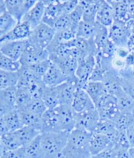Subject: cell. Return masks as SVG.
Returning <instances> with one entry per match:
<instances>
[{"instance_id":"cell-1","label":"cell","mask_w":134,"mask_h":158,"mask_svg":"<svg viewBox=\"0 0 134 158\" xmlns=\"http://www.w3.org/2000/svg\"><path fill=\"white\" fill-rule=\"evenodd\" d=\"M90 132L74 128L69 133L62 158H89L92 156L89 149Z\"/></svg>"},{"instance_id":"cell-2","label":"cell","mask_w":134,"mask_h":158,"mask_svg":"<svg viewBox=\"0 0 134 158\" xmlns=\"http://www.w3.org/2000/svg\"><path fill=\"white\" fill-rule=\"evenodd\" d=\"M70 132H44L40 135L45 158H59L67 144Z\"/></svg>"},{"instance_id":"cell-3","label":"cell","mask_w":134,"mask_h":158,"mask_svg":"<svg viewBox=\"0 0 134 158\" xmlns=\"http://www.w3.org/2000/svg\"><path fill=\"white\" fill-rule=\"evenodd\" d=\"M55 34V31L53 28L42 22L31 31L28 41L38 48L46 49Z\"/></svg>"},{"instance_id":"cell-4","label":"cell","mask_w":134,"mask_h":158,"mask_svg":"<svg viewBox=\"0 0 134 158\" xmlns=\"http://www.w3.org/2000/svg\"><path fill=\"white\" fill-rule=\"evenodd\" d=\"M100 118L114 122L120 111L117 105V98L112 95L105 93L102 96L95 106Z\"/></svg>"},{"instance_id":"cell-5","label":"cell","mask_w":134,"mask_h":158,"mask_svg":"<svg viewBox=\"0 0 134 158\" xmlns=\"http://www.w3.org/2000/svg\"><path fill=\"white\" fill-rule=\"evenodd\" d=\"M100 119V115L96 108L80 113L75 112V128L93 132Z\"/></svg>"},{"instance_id":"cell-6","label":"cell","mask_w":134,"mask_h":158,"mask_svg":"<svg viewBox=\"0 0 134 158\" xmlns=\"http://www.w3.org/2000/svg\"><path fill=\"white\" fill-rule=\"evenodd\" d=\"M7 12L18 22L31 10L37 1L35 0H4Z\"/></svg>"},{"instance_id":"cell-7","label":"cell","mask_w":134,"mask_h":158,"mask_svg":"<svg viewBox=\"0 0 134 158\" xmlns=\"http://www.w3.org/2000/svg\"><path fill=\"white\" fill-rule=\"evenodd\" d=\"M130 33L126 26V23L114 21L108 28V38L117 48H127Z\"/></svg>"},{"instance_id":"cell-8","label":"cell","mask_w":134,"mask_h":158,"mask_svg":"<svg viewBox=\"0 0 134 158\" xmlns=\"http://www.w3.org/2000/svg\"><path fill=\"white\" fill-rule=\"evenodd\" d=\"M49 54L47 49L38 48L29 43L19 60L21 65L29 67L49 59Z\"/></svg>"},{"instance_id":"cell-9","label":"cell","mask_w":134,"mask_h":158,"mask_svg":"<svg viewBox=\"0 0 134 158\" xmlns=\"http://www.w3.org/2000/svg\"><path fill=\"white\" fill-rule=\"evenodd\" d=\"M95 64V58L94 56L91 55L87 56L78 62L76 76L79 80V88L83 89L85 85L89 82Z\"/></svg>"},{"instance_id":"cell-10","label":"cell","mask_w":134,"mask_h":158,"mask_svg":"<svg viewBox=\"0 0 134 158\" xmlns=\"http://www.w3.org/2000/svg\"><path fill=\"white\" fill-rule=\"evenodd\" d=\"M120 74L119 71L112 68L105 73L102 83L105 93L116 97L124 92L120 84Z\"/></svg>"},{"instance_id":"cell-11","label":"cell","mask_w":134,"mask_h":158,"mask_svg":"<svg viewBox=\"0 0 134 158\" xmlns=\"http://www.w3.org/2000/svg\"><path fill=\"white\" fill-rule=\"evenodd\" d=\"M27 44V40L0 43V53L13 60L19 61L26 49Z\"/></svg>"},{"instance_id":"cell-12","label":"cell","mask_w":134,"mask_h":158,"mask_svg":"<svg viewBox=\"0 0 134 158\" xmlns=\"http://www.w3.org/2000/svg\"><path fill=\"white\" fill-rule=\"evenodd\" d=\"M58 116L62 131L70 132L75 128V112L71 106L60 104L54 108Z\"/></svg>"},{"instance_id":"cell-13","label":"cell","mask_w":134,"mask_h":158,"mask_svg":"<svg viewBox=\"0 0 134 158\" xmlns=\"http://www.w3.org/2000/svg\"><path fill=\"white\" fill-rule=\"evenodd\" d=\"M45 12L42 22L53 28L58 19L63 15L61 1H43Z\"/></svg>"},{"instance_id":"cell-14","label":"cell","mask_w":134,"mask_h":158,"mask_svg":"<svg viewBox=\"0 0 134 158\" xmlns=\"http://www.w3.org/2000/svg\"><path fill=\"white\" fill-rule=\"evenodd\" d=\"M60 104L72 106L76 92L79 88V80H70L57 86Z\"/></svg>"},{"instance_id":"cell-15","label":"cell","mask_w":134,"mask_h":158,"mask_svg":"<svg viewBox=\"0 0 134 158\" xmlns=\"http://www.w3.org/2000/svg\"><path fill=\"white\" fill-rule=\"evenodd\" d=\"M17 86L0 89V116L16 109Z\"/></svg>"},{"instance_id":"cell-16","label":"cell","mask_w":134,"mask_h":158,"mask_svg":"<svg viewBox=\"0 0 134 158\" xmlns=\"http://www.w3.org/2000/svg\"><path fill=\"white\" fill-rule=\"evenodd\" d=\"M31 29L26 22H21L10 32L0 37V43L7 41L28 40L31 34Z\"/></svg>"},{"instance_id":"cell-17","label":"cell","mask_w":134,"mask_h":158,"mask_svg":"<svg viewBox=\"0 0 134 158\" xmlns=\"http://www.w3.org/2000/svg\"><path fill=\"white\" fill-rule=\"evenodd\" d=\"M41 133L62 131V127L54 109L47 110L41 116Z\"/></svg>"},{"instance_id":"cell-18","label":"cell","mask_w":134,"mask_h":158,"mask_svg":"<svg viewBox=\"0 0 134 158\" xmlns=\"http://www.w3.org/2000/svg\"><path fill=\"white\" fill-rule=\"evenodd\" d=\"M71 106L76 113H80L96 108L93 101L86 91L79 88L74 95Z\"/></svg>"},{"instance_id":"cell-19","label":"cell","mask_w":134,"mask_h":158,"mask_svg":"<svg viewBox=\"0 0 134 158\" xmlns=\"http://www.w3.org/2000/svg\"><path fill=\"white\" fill-rule=\"evenodd\" d=\"M42 80L46 86L53 88L64 83L68 81V79L58 66L52 62Z\"/></svg>"},{"instance_id":"cell-20","label":"cell","mask_w":134,"mask_h":158,"mask_svg":"<svg viewBox=\"0 0 134 158\" xmlns=\"http://www.w3.org/2000/svg\"><path fill=\"white\" fill-rule=\"evenodd\" d=\"M45 7L43 1H37L34 6L24 16L21 22L27 23L33 30L42 23Z\"/></svg>"},{"instance_id":"cell-21","label":"cell","mask_w":134,"mask_h":158,"mask_svg":"<svg viewBox=\"0 0 134 158\" xmlns=\"http://www.w3.org/2000/svg\"><path fill=\"white\" fill-rule=\"evenodd\" d=\"M112 147L108 138L105 135L91 132L89 138V149L92 156H94Z\"/></svg>"},{"instance_id":"cell-22","label":"cell","mask_w":134,"mask_h":158,"mask_svg":"<svg viewBox=\"0 0 134 158\" xmlns=\"http://www.w3.org/2000/svg\"><path fill=\"white\" fill-rule=\"evenodd\" d=\"M102 0L79 1L83 10L82 20L90 22H96V17Z\"/></svg>"},{"instance_id":"cell-23","label":"cell","mask_w":134,"mask_h":158,"mask_svg":"<svg viewBox=\"0 0 134 158\" xmlns=\"http://www.w3.org/2000/svg\"><path fill=\"white\" fill-rule=\"evenodd\" d=\"M0 123L4 126L8 132H15L23 126L19 112L16 109L0 116Z\"/></svg>"},{"instance_id":"cell-24","label":"cell","mask_w":134,"mask_h":158,"mask_svg":"<svg viewBox=\"0 0 134 158\" xmlns=\"http://www.w3.org/2000/svg\"><path fill=\"white\" fill-rule=\"evenodd\" d=\"M96 22L106 27H110L114 22L113 9L107 1H103L96 17Z\"/></svg>"},{"instance_id":"cell-25","label":"cell","mask_w":134,"mask_h":158,"mask_svg":"<svg viewBox=\"0 0 134 158\" xmlns=\"http://www.w3.org/2000/svg\"><path fill=\"white\" fill-rule=\"evenodd\" d=\"M113 9L114 21L126 23L131 19L128 7V1H107Z\"/></svg>"},{"instance_id":"cell-26","label":"cell","mask_w":134,"mask_h":158,"mask_svg":"<svg viewBox=\"0 0 134 158\" xmlns=\"http://www.w3.org/2000/svg\"><path fill=\"white\" fill-rule=\"evenodd\" d=\"M55 64H57L62 71L67 77L68 81L77 79L76 76V72L78 65V61L76 59L70 56L60 60Z\"/></svg>"},{"instance_id":"cell-27","label":"cell","mask_w":134,"mask_h":158,"mask_svg":"<svg viewBox=\"0 0 134 158\" xmlns=\"http://www.w3.org/2000/svg\"><path fill=\"white\" fill-rule=\"evenodd\" d=\"M120 84L123 91L134 100V77L131 67H125L119 71Z\"/></svg>"},{"instance_id":"cell-28","label":"cell","mask_w":134,"mask_h":158,"mask_svg":"<svg viewBox=\"0 0 134 158\" xmlns=\"http://www.w3.org/2000/svg\"><path fill=\"white\" fill-rule=\"evenodd\" d=\"M19 79L17 86L27 88L31 85L42 80V79L37 76L31 69L26 66H21L17 71Z\"/></svg>"},{"instance_id":"cell-29","label":"cell","mask_w":134,"mask_h":158,"mask_svg":"<svg viewBox=\"0 0 134 158\" xmlns=\"http://www.w3.org/2000/svg\"><path fill=\"white\" fill-rule=\"evenodd\" d=\"M23 147L15 132H8L1 135L0 153Z\"/></svg>"},{"instance_id":"cell-30","label":"cell","mask_w":134,"mask_h":158,"mask_svg":"<svg viewBox=\"0 0 134 158\" xmlns=\"http://www.w3.org/2000/svg\"><path fill=\"white\" fill-rule=\"evenodd\" d=\"M48 110H52L60 105L59 92L57 86L50 88L46 86L41 98Z\"/></svg>"},{"instance_id":"cell-31","label":"cell","mask_w":134,"mask_h":158,"mask_svg":"<svg viewBox=\"0 0 134 158\" xmlns=\"http://www.w3.org/2000/svg\"><path fill=\"white\" fill-rule=\"evenodd\" d=\"M97 23V27L94 35L93 38L90 40L93 41L98 53L102 52L105 45H107L109 40V38L108 28L98 23Z\"/></svg>"},{"instance_id":"cell-32","label":"cell","mask_w":134,"mask_h":158,"mask_svg":"<svg viewBox=\"0 0 134 158\" xmlns=\"http://www.w3.org/2000/svg\"><path fill=\"white\" fill-rule=\"evenodd\" d=\"M83 89L86 91L94 104L95 106L102 96L105 94L102 82L89 81Z\"/></svg>"},{"instance_id":"cell-33","label":"cell","mask_w":134,"mask_h":158,"mask_svg":"<svg viewBox=\"0 0 134 158\" xmlns=\"http://www.w3.org/2000/svg\"><path fill=\"white\" fill-rule=\"evenodd\" d=\"M40 135L26 146L23 147L26 158H45V154L41 145Z\"/></svg>"},{"instance_id":"cell-34","label":"cell","mask_w":134,"mask_h":158,"mask_svg":"<svg viewBox=\"0 0 134 158\" xmlns=\"http://www.w3.org/2000/svg\"><path fill=\"white\" fill-rule=\"evenodd\" d=\"M19 112L23 126L34 128L40 131L41 134L42 122L41 116L26 110H19Z\"/></svg>"},{"instance_id":"cell-35","label":"cell","mask_w":134,"mask_h":158,"mask_svg":"<svg viewBox=\"0 0 134 158\" xmlns=\"http://www.w3.org/2000/svg\"><path fill=\"white\" fill-rule=\"evenodd\" d=\"M15 132L22 147L26 146L37 136L41 134V132L37 130L27 126H23Z\"/></svg>"},{"instance_id":"cell-36","label":"cell","mask_w":134,"mask_h":158,"mask_svg":"<svg viewBox=\"0 0 134 158\" xmlns=\"http://www.w3.org/2000/svg\"><path fill=\"white\" fill-rule=\"evenodd\" d=\"M97 22H90L82 20L77 28L76 37L90 40L93 38L96 31Z\"/></svg>"},{"instance_id":"cell-37","label":"cell","mask_w":134,"mask_h":158,"mask_svg":"<svg viewBox=\"0 0 134 158\" xmlns=\"http://www.w3.org/2000/svg\"><path fill=\"white\" fill-rule=\"evenodd\" d=\"M19 79L18 72L0 70V89L17 86Z\"/></svg>"},{"instance_id":"cell-38","label":"cell","mask_w":134,"mask_h":158,"mask_svg":"<svg viewBox=\"0 0 134 158\" xmlns=\"http://www.w3.org/2000/svg\"><path fill=\"white\" fill-rule=\"evenodd\" d=\"M19 23L7 12L0 15V37L13 29Z\"/></svg>"},{"instance_id":"cell-39","label":"cell","mask_w":134,"mask_h":158,"mask_svg":"<svg viewBox=\"0 0 134 158\" xmlns=\"http://www.w3.org/2000/svg\"><path fill=\"white\" fill-rule=\"evenodd\" d=\"M32 98L29 94L27 88L17 86L16 96V109L18 110H22L31 101Z\"/></svg>"},{"instance_id":"cell-40","label":"cell","mask_w":134,"mask_h":158,"mask_svg":"<svg viewBox=\"0 0 134 158\" xmlns=\"http://www.w3.org/2000/svg\"><path fill=\"white\" fill-rule=\"evenodd\" d=\"M134 121V118L131 112H120L114 123L119 131H127Z\"/></svg>"},{"instance_id":"cell-41","label":"cell","mask_w":134,"mask_h":158,"mask_svg":"<svg viewBox=\"0 0 134 158\" xmlns=\"http://www.w3.org/2000/svg\"><path fill=\"white\" fill-rule=\"evenodd\" d=\"M21 66L19 60L16 61L0 53V70L17 72L21 68Z\"/></svg>"},{"instance_id":"cell-42","label":"cell","mask_w":134,"mask_h":158,"mask_svg":"<svg viewBox=\"0 0 134 158\" xmlns=\"http://www.w3.org/2000/svg\"><path fill=\"white\" fill-rule=\"evenodd\" d=\"M120 112H131L134 105V100L123 92L116 97Z\"/></svg>"},{"instance_id":"cell-43","label":"cell","mask_w":134,"mask_h":158,"mask_svg":"<svg viewBox=\"0 0 134 158\" xmlns=\"http://www.w3.org/2000/svg\"><path fill=\"white\" fill-rule=\"evenodd\" d=\"M47 110L48 109L43 100L41 99H36L31 100L26 108L23 110L19 111L26 110L41 117Z\"/></svg>"},{"instance_id":"cell-44","label":"cell","mask_w":134,"mask_h":158,"mask_svg":"<svg viewBox=\"0 0 134 158\" xmlns=\"http://www.w3.org/2000/svg\"><path fill=\"white\" fill-rule=\"evenodd\" d=\"M116 129H117V128L114 122L109 119L100 118L98 124L96 125V128L93 132L107 135Z\"/></svg>"},{"instance_id":"cell-45","label":"cell","mask_w":134,"mask_h":158,"mask_svg":"<svg viewBox=\"0 0 134 158\" xmlns=\"http://www.w3.org/2000/svg\"><path fill=\"white\" fill-rule=\"evenodd\" d=\"M46 88V86L44 84L43 80H40L33 83L26 88H27L32 100H36L41 99Z\"/></svg>"},{"instance_id":"cell-46","label":"cell","mask_w":134,"mask_h":158,"mask_svg":"<svg viewBox=\"0 0 134 158\" xmlns=\"http://www.w3.org/2000/svg\"><path fill=\"white\" fill-rule=\"evenodd\" d=\"M52 61L49 59H47L39 62L38 64L29 66L28 67L31 69L37 76L42 79L46 74L49 68L50 67Z\"/></svg>"},{"instance_id":"cell-47","label":"cell","mask_w":134,"mask_h":158,"mask_svg":"<svg viewBox=\"0 0 134 158\" xmlns=\"http://www.w3.org/2000/svg\"><path fill=\"white\" fill-rule=\"evenodd\" d=\"M53 29L56 32H60L67 29H72V23L69 15L62 16L56 22Z\"/></svg>"},{"instance_id":"cell-48","label":"cell","mask_w":134,"mask_h":158,"mask_svg":"<svg viewBox=\"0 0 134 158\" xmlns=\"http://www.w3.org/2000/svg\"><path fill=\"white\" fill-rule=\"evenodd\" d=\"M113 148L116 150H128L130 148L127 131H119V134Z\"/></svg>"},{"instance_id":"cell-49","label":"cell","mask_w":134,"mask_h":158,"mask_svg":"<svg viewBox=\"0 0 134 158\" xmlns=\"http://www.w3.org/2000/svg\"><path fill=\"white\" fill-rule=\"evenodd\" d=\"M0 158H26L23 147L13 150H8L0 153Z\"/></svg>"},{"instance_id":"cell-50","label":"cell","mask_w":134,"mask_h":158,"mask_svg":"<svg viewBox=\"0 0 134 158\" xmlns=\"http://www.w3.org/2000/svg\"><path fill=\"white\" fill-rule=\"evenodd\" d=\"M79 1L77 0H68L61 1L63 15H68L76 9L79 3Z\"/></svg>"},{"instance_id":"cell-51","label":"cell","mask_w":134,"mask_h":158,"mask_svg":"<svg viewBox=\"0 0 134 158\" xmlns=\"http://www.w3.org/2000/svg\"><path fill=\"white\" fill-rule=\"evenodd\" d=\"M93 158H117V152L113 147H110L98 155L92 156Z\"/></svg>"},{"instance_id":"cell-52","label":"cell","mask_w":134,"mask_h":158,"mask_svg":"<svg viewBox=\"0 0 134 158\" xmlns=\"http://www.w3.org/2000/svg\"><path fill=\"white\" fill-rule=\"evenodd\" d=\"M127 49L129 52L134 53V34L131 35L127 44Z\"/></svg>"},{"instance_id":"cell-53","label":"cell","mask_w":134,"mask_h":158,"mask_svg":"<svg viewBox=\"0 0 134 158\" xmlns=\"http://www.w3.org/2000/svg\"><path fill=\"white\" fill-rule=\"evenodd\" d=\"M128 7L131 19H134V1H128Z\"/></svg>"},{"instance_id":"cell-54","label":"cell","mask_w":134,"mask_h":158,"mask_svg":"<svg viewBox=\"0 0 134 158\" xmlns=\"http://www.w3.org/2000/svg\"><path fill=\"white\" fill-rule=\"evenodd\" d=\"M126 26L130 34H134V19H131L126 23Z\"/></svg>"},{"instance_id":"cell-55","label":"cell","mask_w":134,"mask_h":158,"mask_svg":"<svg viewBox=\"0 0 134 158\" xmlns=\"http://www.w3.org/2000/svg\"><path fill=\"white\" fill-rule=\"evenodd\" d=\"M127 135L130 147H134V132L127 130Z\"/></svg>"},{"instance_id":"cell-56","label":"cell","mask_w":134,"mask_h":158,"mask_svg":"<svg viewBox=\"0 0 134 158\" xmlns=\"http://www.w3.org/2000/svg\"><path fill=\"white\" fill-rule=\"evenodd\" d=\"M6 12H7V10H6L4 0H1L0 1V15L3 14Z\"/></svg>"},{"instance_id":"cell-57","label":"cell","mask_w":134,"mask_h":158,"mask_svg":"<svg viewBox=\"0 0 134 158\" xmlns=\"http://www.w3.org/2000/svg\"><path fill=\"white\" fill-rule=\"evenodd\" d=\"M128 151L131 158H134V147H130Z\"/></svg>"},{"instance_id":"cell-58","label":"cell","mask_w":134,"mask_h":158,"mask_svg":"<svg viewBox=\"0 0 134 158\" xmlns=\"http://www.w3.org/2000/svg\"><path fill=\"white\" fill-rule=\"evenodd\" d=\"M128 131H131L132 132H134V122L132 123L131 127H129V129H128Z\"/></svg>"},{"instance_id":"cell-59","label":"cell","mask_w":134,"mask_h":158,"mask_svg":"<svg viewBox=\"0 0 134 158\" xmlns=\"http://www.w3.org/2000/svg\"><path fill=\"white\" fill-rule=\"evenodd\" d=\"M131 113L132 114V117H133L134 119V105L133 107H132V111H131Z\"/></svg>"},{"instance_id":"cell-60","label":"cell","mask_w":134,"mask_h":158,"mask_svg":"<svg viewBox=\"0 0 134 158\" xmlns=\"http://www.w3.org/2000/svg\"><path fill=\"white\" fill-rule=\"evenodd\" d=\"M93 158V157H92V156H91V157H90V158Z\"/></svg>"},{"instance_id":"cell-61","label":"cell","mask_w":134,"mask_h":158,"mask_svg":"<svg viewBox=\"0 0 134 158\" xmlns=\"http://www.w3.org/2000/svg\"><path fill=\"white\" fill-rule=\"evenodd\" d=\"M62 158V157H61V156H60V158Z\"/></svg>"}]
</instances>
